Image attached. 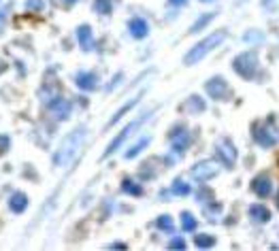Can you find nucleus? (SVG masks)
<instances>
[{
    "instance_id": "obj_8",
    "label": "nucleus",
    "mask_w": 279,
    "mask_h": 251,
    "mask_svg": "<svg viewBox=\"0 0 279 251\" xmlns=\"http://www.w3.org/2000/svg\"><path fill=\"white\" fill-rule=\"evenodd\" d=\"M170 147H173V151L177 153H184L187 147H190V132L186 130V128H175L173 132H170Z\"/></svg>"
},
{
    "instance_id": "obj_25",
    "label": "nucleus",
    "mask_w": 279,
    "mask_h": 251,
    "mask_svg": "<svg viewBox=\"0 0 279 251\" xmlns=\"http://www.w3.org/2000/svg\"><path fill=\"white\" fill-rule=\"evenodd\" d=\"M194 243H196V247H201V249H209L216 245V238H213L211 234H198V236H194Z\"/></svg>"
},
{
    "instance_id": "obj_14",
    "label": "nucleus",
    "mask_w": 279,
    "mask_h": 251,
    "mask_svg": "<svg viewBox=\"0 0 279 251\" xmlns=\"http://www.w3.org/2000/svg\"><path fill=\"white\" fill-rule=\"evenodd\" d=\"M128 30H130V34L135 36V39H145L149 32V26L143 17H132L128 21Z\"/></svg>"
},
{
    "instance_id": "obj_32",
    "label": "nucleus",
    "mask_w": 279,
    "mask_h": 251,
    "mask_svg": "<svg viewBox=\"0 0 279 251\" xmlns=\"http://www.w3.org/2000/svg\"><path fill=\"white\" fill-rule=\"evenodd\" d=\"M170 4H173V7H184V4L187 2V0H169Z\"/></svg>"
},
{
    "instance_id": "obj_18",
    "label": "nucleus",
    "mask_w": 279,
    "mask_h": 251,
    "mask_svg": "<svg viewBox=\"0 0 279 251\" xmlns=\"http://www.w3.org/2000/svg\"><path fill=\"white\" fill-rule=\"evenodd\" d=\"M205 100L201 98V96H190V98L186 100V104H184V109L186 111H190V113H202L205 111Z\"/></svg>"
},
{
    "instance_id": "obj_23",
    "label": "nucleus",
    "mask_w": 279,
    "mask_h": 251,
    "mask_svg": "<svg viewBox=\"0 0 279 251\" xmlns=\"http://www.w3.org/2000/svg\"><path fill=\"white\" fill-rule=\"evenodd\" d=\"M147 145H149V136H145V138H141V141L137 143V145H132L130 149H128V151H126V158H128V160L137 158L139 153H141V151H143V149L147 147Z\"/></svg>"
},
{
    "instance_id": "obj_2",
    "label": "nucleus",
    "mask_w": 279,
    "mask_h": 251,
    "mask_svg": "<svg viewBox=\"0 0 279 251\" xmlns=\"http://www.w3.org/2000/svg\"><path fill=\"white\" fill-rule=\"evenodd\" d=\"M224 39H226V32H224V30H217V32H211V34H207V39H202L201 43H196V45L186 53L184 64H186V66H194V64L201 62L209 51L216 49L219 43H224Z\"/></svg>"
},
{
    "instance_id": "obj_38",
    "label": "nucleus",
    "mask_w": 279,
    "mask_h": 251,
    "mask_svg": "<svg viewBox=\"0 0 279 251\" xmlns=\"http://www.w3.org/2000/svg\"><path fill=\"white\" fill-rule=\"evenodd\" d=\"M277 166H279V156H277Z\"/></svg>"
},
{
    "instance_id": "obj_4",
    "label": "nucleus",
    "mask_w": 279,
    "mask_h": 251,
    "mask_svg": "<svg viewBox=\"0 0 279 251\" xmlns=\"http://www.w3.org/2000/svg\"><path fill=\"white\" fill-rule=\"evenodd\" d=\"M145 119H147V115H143V117H139V119L130 121V124H128V126L124 128V130H122L120 134H117V136L113 138V141L109 143V147H107V151L103 153V160H107V158H111V156H113V153L117 151V149L122 147V143H124L126 138L130 136V134H132V132H135V130H139V126H141V124H145Z\"/></svg>"
},
{
    "instance_id": "obj_36",
    "label": "nucleus",
    "mask_w": 279,
    "mask_h": 251,
    "mask_svg": "<svg viewBox=\"0 0 279 251\" xmlns=\"http://www.w3.org/2000/svg\"><path fill=\"white\" fill-rule=\"evenodd\" d=\"M2 15H4V11H0V19H2Z\"/></svg>"
},
{
    "instance_id": "obj_5",
    "label": "nucleus",
    "mask_w": 279,
    "mask_h": 251,
    "mask_svg": "<svg viewBox=\"0 0 279 251\" xmlns=\"http://www.w3.org/2000/svg\"><path fill=\"white\" fill-rule=\"evenodd\" d=\"M205 92L209 98H213V100H226V98H230V94H232L228 81L224 77H211L205 83Z\"/></svg>"
},
{
    "instance_id": "obj_11",
    "label": "nucleus",
    "mask_w": 279,
    "mask_h": 251,
    "mask_svg": "<svg viewBox=\"0 0 279 251\" xmlns=\"http://www.w3.org/2000/svg\"><path fill=\"white\" fill-rule=\"evenodd\" d=\"M49 111L56 115V119H66L71 115V103L66 98H62V96H58L49 103Z\"/></svg>"
},
{
    "instance_id": "obj_9",
    "label": "nucleus",
    "mask_w": 279,
    "mask_h": 251,
    "mask_svg": "<svg viewBox=\"0 0 279 251\" xmlns=\"http://www.w3.org/2000/svg\"><path fill=\"white\" fill-rule=\"evenodd\" d=\"M75 83H77V88L83 89V92H94V89L98 88V74L90 73V71H81L75 77Z\"/></svg>"
},
{
    "instance_id": "obj_24",
    "label": "nucleus",
    "mask_w": 279,
    "mask_h": 251,
    "mask_svg": "<svg viewBox=\"0 0 279 251\" xmlns=\"http://www.w3.org/2000/svg\"><path fill=\"white\" fill-rule=\"evenodd\" d=\"M155 226H158L160 230H164V232H173L175 230V223H173V217H170V215H160L158 220H155Z\"/></svg>"
},
{
    "instance_id": "obj_12",
    "label": "nucleus",
    "mask_w": 279,
    "mask_h": 251,
    "mask_svg": "<svg viewBox=\"0 0 279 251\" xmlns=\"http://www.w3.org/2000/svg\"><path fill=\"white\" fill-rule=\"evenodd\" d=\"M77 41H79V45H81L83 51H92L94 49L92 28H90L88 24H83V26H79V28H77Z\"/></svg>"
},
{
    "instance_id": "obj_31",
    "label": "nucleus",
    "mask_w": 279,
    "mask_h": 251,
    "mask_svg": "<svg viewBox=\"0 0 279 251\" xmlns=\"http://www.w3.org/2000/svg\"><path fill=\"white\" fill-rule=\"evenodd\" d=\"M245 41H262V34H245Z\"/></svg>"
},
{
    "instance_id": "obj_16",
    "label": "nucleus",
    "mask_w": 279,
    "mask_h": 251,
    "mask_svg": "<svg viewBox=\"0 0 279 251\" xmlns=\"http://www.w3.org/2000/svg\"><path fill=\"white\" fill-rule=\"evenodd\" d=\"M249 217H251L254 221L264 223V221L271 220V211L266 209L264 205H254V207H249Z\"/></svg>"
},
{
    "instance_id": "obj_13",
    "label": "nucleus",
    "mask_w": 279,
    "mask_h": 251,
    "mask_svg": "<svg viewBox=\"0 0 279 251\" xmlns=\"http://www.w3.org/2000/svg\"><path fill=\"white\" fill-rule=\"evenodd\" d=\"M251 192H254L258 198H266L271 194V179L266 175H260L251 181Z\"/></svg>"
},
{
    "instance_id": "obj_1",
    "label": "nucleus",
    "mask_w": 279,
    "mask_h": 251,
    "mask_svg": "<svg viewBox=\"0 0 279 251\" xmlns=\"http://www.w3.org/2000/svg\"><path fill=\"white\" fill-rule=\"evenodd\" d=\"M85 132H88V130H85V126H79L62 141V145L58 147V151H56V158H53V164H56L58 168L66 166V164L73 160L75 153L81 149L83 141H85Z\"/></svg>"
},
{
    "instance_id": "obj_21",
    "label": "nucleus",
    "mask_w": 279,
    "mask_h": 251,
    "mask_svg": "<svg viewBox=\"0 0 279 251\" xmlns=\"http://www.w3.org/2000/svg\"><path fill=\"white\" fill-rule=\"evenodd\" d=\"M170 192H173L175 196H187V194L192 192V188L186 183L184 179H175V181H173V185H170Z\"/></svg>"
},
{
    "instance_id": "obj_3",
    "label": "nucleus",
    "mask_w": 279,
    "mask_h": 251,
    "mask_svg": "<svg viewBox=\"0 0 279 251\" xmlns=\"http://www.w3.org/2000/svg\"><path fill=\"white\" fill-rule=\"evenodd\" d=\"M258 66H260V60H258V51L256 49L239 53V56L232 60L234 73H237L239 77H243V79H256Z\"/></svg>"
},
{
    "instance_id": "obj_7",
    "label": "nucleus",
    "mask_w": 279,
    "mask_h": 251,
    "mask_svg": "<svg viewBox=\"0 0 279 251\" xmlns=\"http://www.w3.org/2000/svg\"><path fill=\"white\" fill-rule=\"evenodd\" d=\"M216 151H217L219 162H222L226 168H232L234 164H237V149H234L230 138H219L217 145H216Z\"/></svg>"
},
{
    "instance_id": "obj_34",
    "label": "nucleus",
    "mask_w": 279,
    "mask_h": 251,
    "mask_svg": "<svg viewBox=\"0 0 279 251\" xmlns=\"http://www.w3.org/2000/svg\"><path fill=\"white\" fill-rule=\"evenodd\" d=\"M4 68H7V64H4L2 60H0V73H2V71H4Z\"/></svg>"
},
{
    "instance_id": "obj_29",
    "label": "nucleus",
    "mask_w": 279,
    "mask_h": 251,
    "mask_svg": "<svg viewBox=\"0 0 279 251\" xmlns=\"http://www.w3.org/2000/svg\"><path fill=\"white\" fill-rule=\"evenodd\" d=\"M9 149V138L7 136H0V153H4Z\"/></svg>"
},
{
    "instance_id": "obj_26",
    "label": "nucleus",
    "mask_w": 279,
    "mask_h": 251,
    "mask_svg": "<svg viewBox=\"0 0 279 251\" xmlns=\"http://www.w3.org/2000/svg\"><path fill=\"white\" fill-rule=\"evenodd\" d=\"M94 11L100 15H111L113 4H111V0H94Z\"/></svg>"
},
{
    "instance_id": "obj_17",
    "label": "nucleus",
    "mask_w": 279,
    "mask_h": 251,
    "mask_svg": "<svg viewBox=\"0 0 279 251\" xmlns=\"http://www.w3.org/2000/svg\"><path fill=\"white\" fill-rule=\"evenodd\" d=\"M139 98H141V94H139V96H135V98H130V100H128V103H126L124 106H122V109L117 111V113H115V115H113V117H111V119H109V124H107V128H111L113 124H117V121H120L122 117H124V115L128 113V111H130L132 106H135V104L139 103Z\"/></svg>"
},
{
    "instance_id": "obj_19",
    "label": "nucleus",
    "mask_w": 279,
    "mask_h": 251,
    "mask_svg": "<svg viewBox=\"0 0 279 251\" xmlns=\"http://www.w3.org/2000/svg\"><path fill=\"white\" fill-rule=\"evenodd\" d=\"M213 17H216V13H205V15H201V17H198L194 24H192L190 32H192V34H196V32H201L202 28H207V26L213 21Z\"/></svg>"
},
{
    "instance_id": "obj_15",
    "label": "nucleus",
    "mask_w": 279,
    "mask_h": 251,
    "mask_svg": "<svg viewBox=\"0 0 279 251\" xmlns=\"http://www.w3.org/2000/svg\"><path fill=\"white\" fill-rule=\"evenodd\" d=\"M9 207L13 213H24L28 209V196H26L24 192H15V194L9 198Z\"/></svg>"
},
{
    "instance_id": "obj_22",
    "label": "nucleus",
    "mask_w": 279,
    "mask_h": 251,
    "mask_svg": "<svg viewBox=\"0 0 279 251\" xmlns=\"http://www.w3.org/2000/svg\"><path fill=\"white\" fill-rule=\"evenodd\" d=\"M122 190H124L126 194H130V196H141L143 194V188L139 183H135L132 179H124V181H122Z\"/></svg>"
},
{
    "instance_id": "obj_20",
    "label": "nucleus",
    "mask_w": 279,
    "mask_h": 251,
    "mask_svg": "<svg viewBox=\"0 0 279 251\" xmlns=\"http://www.w3.org/2000/svg\"><path fill=\"white\" fill-rule=\"evenodd\" d=\"M196 226H198L196 217L192 215V213H187V211L181 213V228H184V232H194Z\"/></svg>"
},
{
    "instance_id": "obj_37",
    "label": "nucleus",
    "mask_w": 279,
    "mask_h": 251,
    "mask_svg": "<svg viewBox=\"0 0 279 251\" xmlns=\"http://www.w3.org/2000/svg\"><path fill=\"white\" fill-rule=\"evenodd\" d=\"M202 2H211V0H202Z\"/></svg>"
},
{
    "instance_id": "obj_10",
    "label": "nucleus",
    "mask_w": 279,
    "mask_h": 251,
    "mask_svg": "<svg viewBox=\"0 0 279 251\" xmlns=\"http://www.w3.org/2000/svg\"><path fill=\"white\" fill-rule=\"evenodd\" d=\"M254 141L258 143V145H262V147H273L277 143V136L273 134L271 130H266L264 126L254 124Z\"/></svg>"
},
{
    "instance_id": "obj_27",
    "label": "nucleus",
    "mask_w": 279,
    "mask_h": 251,
    "mask_svg": "<svg viewBox=\"0 0 279 251\" xmlns=\"http://www.w3.org/2000/svg\"><path fill=\"white\" fill-rule=\"evenodd\" d=\"M169 249H186V241L181 236H175L173 241L169 243Z\"/></svg>"
},
{
    "instance_id": "obj_28",
    "label": "nucleus",
    "mask_w": 279,
    "mask_h": 251,
    "mask_svg": "<svg viewBox=\"0 0 279 251\" xmlns=\"http://www.w3.org/2000/svg\"><path fill=\"white\" fill-rule=\"evenodd\" d=\"M26 9H28V11H41L43 9V0H26Z\"/></svg>"
},
{
    "instance_id": "obj_35",
    "label": "nucleus",
    "mask_w": 279,
    "mask_h": 251,
    "mask_svg": "<svg viewBox=\"0 0 279 251\" xmlns=\"http://www.w3.org/2000/svg\"><path fill=\"white\" fill-rule=\"evenodd\" d=\"M64 2H66V4H73V2H77V0H64Z\"/></svg>"
},
{
    "instance_id": "obj_30",
    "label": "nucleus",
    "mask_w": 279,
    "mask_h": 251,
    "mask_svg": "<svg viewBox=\"0 0 279 251\" xmlns=\"http://www.w3.org/2000/svg\"><path fill=\"white\" fill-rule=\"evenodd\" d=\"M120 79H122V73H117V74H115V77H113V81H111V83H109V88H107V89H109V92H111V89H113V88H115V83H117V81H120Z\"/></svg>"
},
{
    "instance_id": "obj_33",
    "label": "nucleus",
    "mask_w": 279,
    "mask_h": 251,
    "mask_svg": "<svg viewBox=\"0 0 279 251\" xmlns=\"http://www.w3.org/2000/svg\"><path fill=\"white\" fill-rule=\"evenodd\" d=\"M111 249H126V245L124 243H113V245H111Z\"/></svg>"
},
{
    "instance_id": "obj_6",
    "label": "nucleus",
    "mask_w": 279,
    "mask_h": 251,
    "mask_svg": "<svg viewBox=\"0 0 279 251\" xmlns=\"http://www.w3.org/2000/svg\"><path fill=\"white\" fill-rule=\"evenodd\" d=\"M219 168H222V164H217L216 160H202V162L194 164V168H192V179L209 181V179H213L219 173Z\"/></svg>"
}]
</instances>
